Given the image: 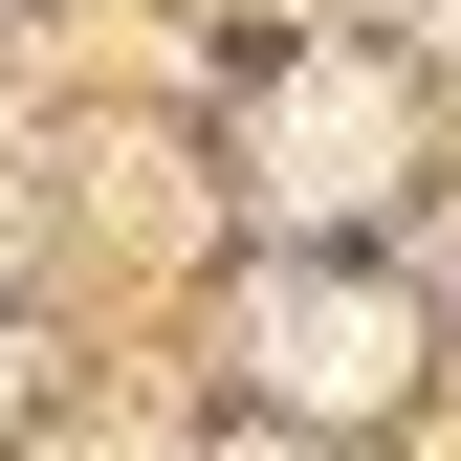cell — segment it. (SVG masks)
I'll return each mask as SVG.
<instances>
[{
    "label": "cell",
    "instance_id": "1",
    "mask_svg": "<svg viewBox=\"0 0 461 461\" xmlns=\"http://www.w3.org/2000/svg\"><path fill=\"white\" fill-rule=\"evenodd\" d=\"M374 176H395V88H374V67H285V88H264V198H285V220H352Z\"/></svg>",
    "mask_w": 461,
    "mask_h": 461
},
{
    "label": "cell",
    "instance_id": "2",
    "mask_svg": "<svg viewBox=\"0 0 461 461\" xmlns=\"http://www.w3.org/2000/svg\"><path fill=\"white\" fill-rule=\"evenodd\" d=\"M264 395H308V418L395 395V308L374 285H264Z\"/></svg>",
    "mask_w": 461,
    "mask_h": 461
}]
</instances>
